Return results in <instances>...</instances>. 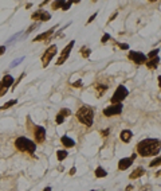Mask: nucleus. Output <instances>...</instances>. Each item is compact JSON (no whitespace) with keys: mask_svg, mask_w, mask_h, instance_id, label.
<instances>
[{"mask_svg":"<svg viewBox=\"0 0 161 191\" xmlns=\"http://www.w3.org/2000/svg\"><path fill=\"white\" fill-rule=\"evenodd\" d=\"M137 151L141 156H153L160 151V141L157 139H145L137 144Z\"/></svg>","mask_w":161,"mask_h":191,"instance_id":"nucleus-1","label":"nucleus"},{"mask_svg":"<svg viewBox=\"0 0 161 191\" xmlns=\"http://www.w3.org/2000/svg\"><path fill=\"white\" fill-rule=\"evenodd\" d=\"M77 118L86 127H91L94 121V110L90 107H80L77 112Z\"/></svg>","mask_w":161,"mask_h":191,"instance_id":"nucleus-2","label":"nucleus"},{"mask_svg":"<svg viewBox=\"0 0 161 191\" xmlns=\"http://www.w3.org/2000/svg\"><path fill=\"white\" fill-rule=\"evenodd\" d=\"M15 145H16V148H18L19 151L27 152V153H34V152H35V149H36L35 143L31 141L30 139L24 137V136H20V137L16 139Z\"/></svg>","mask_w":161,"mask_h":191,"instance_id":"nucleus-3","label":"nucleus"},{"mask_svg":"<svg viewBox=\"0 0 161 191\" xmlns=\"http://www.w3.org/2000/svg\"><path fill=\"white\" fill-rule=\"evenodd\" d=\"M127 94H129V92H127L126 88L123 86V85H120L116 89V92H114L113 97L110 98V101H112V104H121V101L125 100L127 97Z\"/></svg>","mask_w":161,"mask_h":191,"instance_id":"nucleus-4","label":"nucleus"},{"mask_svg":"<svg viewBox=\"0 0 161 191\" xmlns=\"http://www.w3.org/2000/svg\"><path fill=\"white\" fill-rule=\"evenodd\" d=\"M127 58H129L130 61H133L134 63L137 65H141V63H146V55L142 53H140V51H129V54H127Z\"/></svg>","mask_w":161,"mask_h":191,"instance_id":"nucleus-5","label":"nucleus"},{"mask_svg":"<svg viewBox=\"0 0 161 191\" xmlns=\"http://www.w3.org/2000/svg\"><path fill=\"white\" fill-rule=\"evenodd\" d=\"M56 54V46L55 45H52V46H50L48 49L46 50V53L43 54V57H42V62H43V67H47L48 66V63H50V61L52 59V57Z\"/></svg>","mask_w":161,"mask_h":191,"instance_id":"nucleus-6","label":"nucleus"},{"mask_svg":"<svg viewBox=\"0 0 161 191\" xmlns=\"http://www.w3.org/2000/svg\"><path fill=\"white\" fill-rule=\"evenodd\" d=\"M74 45H75V42H74V40H71V42L69 43V45H67L65 49L62 50V53H60V55H59V58H58V61H56V65H63L65 63V61L67 59V58H69V54H70V51H71V49L74 47Z\"/></svg>","mask_w":161,"mask_h":191,"instance_id":"nucleus-7","label":"nucleus"},{"mask_svg":"<svg viewBox=\"0 0 161 191\" xmlns=\"http://www.w3.org/2000/svg\"><path fill=\"white\" fill-rule=\"evenodd\" d=\"M122 112V105L121 104H113L110 107H107L105 110H103V114L106 117H112V116H117V114H121Z\"/></svg>","mask_w":161,"mask_h":191,"instance_id":"nucleus-8","label":"nucleus"},{"mask_svg":"<svg viewBox=\"0 0 161 191\" xmlns=\"http://www.w3.org/2000/svg\"><path fill=\"white\" fill-rule=\"evenodd\" d=\"M50 18H51V15L47 11H45V9H38L31 16L32 20H42V22H47V20H50Z\"/></svg>","mask_w":161,"mask_h":191,"instance_id":"nucleus-9","label":"nucleus"},{"mask_svg":"<svg viewBox=\"0 0 161 191\" xmlns=\"http://www.w3.org/2000/svg\"><path fill=\"white\" fill-rule=\"evenodd\" d=\"M34 135H35V139L38 143H43L46 139V129L43 127H40V125H38V127H35V131H34Z\"/></svg>","mask_w":161,"mask_h":191,"instance_id":"nucleus-10","label":"nucleus"},{"mask_svg":"<svg viewBox=\"0 0 161 191\" xmlns=\"http://www.w3.org/2000/svg\"><path fill=\"white\" fill-rule=\"evenodd\" d=\"M70 7H71V2H54L52 3V8L54 9H58V8H62L63 11H66V9H69Z\"/></svg>","mask_w":161,"mask_h":191,"instance_id":"nucleus-11","label":"nucleus"},{"mask_svg":"<svg viewBox=\"0 0 161 191\" xmlns=\"http://www.w3.org/2000/svg\"><path fill=\"white\" fill-rule=\"evenodd\" d=\"M132 163H133V159H132V158H123V159H121V160H120V163H118V168L121 170V171H123V170L129 168V167L132 166Z\"/></svg>","mask_w":161,"mask_h":191,"instance_id":"nucleus-12","label":"nucleus"},{"mask_svg":"<svg viewBox=\"0 0 161 191\" xmlns=\"http://www.w3.org/2000/svg\"><path fill=\"white\" fill-rule=\"evenodd\" d=\"M52 32H54V28L48 30V31H46V32H43V34H40V35H38V36H35V38H34V42H39V40H46V39H48L50 36L52 35Z\"/></svg>","mask_w":161,"mask_h":191,"instance_id":"nucleus-13","label":"nucleus"},{"mask_svg":"<svg viewBox=\"0 0 161 191\" xmlns=\"http://www.w3.org/2000/svg\"><path fill=\"white\" fill-rule=\"evenodd\" d=\"M132 131H129V129H125V131H122L121 132V135H120V137H121V140H122L123 143H129L130 141V139H132Z\"/></svg>","mask_w":161,"mask_h":191,"instance_id":"nucleus-14","label":"nucleus"},{"mask_svg":"<svg viewBox=\"0 0 161 191\" xmlns=\"http://www.w3.org/2000/svg\"><path fill=\"white\" fill-rule=\"evenodd\" d=\"M60 141H62V144L66 147V148H71V147L75 145V141L73 140V139H70L69 136H62L60 137Z\"/></svg>","mask_w":161,"mask_h":191,"instance_id":"nucleus-15","label":"nucleus"},{"mask_svg":"<svg viewBox=\"0 0 161 191\" xmlns=\"http://www.w3.org/2000/svg\"><path fill=\"white\" fill-rule=\"evenodd\" d=\"M159 62H160V58L156 57V58H152L150 61H146V67L150 70H154L157 66H159Z\"/></svg>","mask_w":161,"mask_h":191,"instance_id":"nucleus-16","label":"nucleus"},{"mask_svg":"<svg viewBox=\"0 0 161 191\" xmlns=\"http://www.w3.org/2000/svg\"><path fill=\"white\" fill-rule=\"evenodd\" d=\"M144 174H145V170L142 168V167H138L137 170H134V171L129 175V178L130 179H137V178H140V176H142Z\"/></svg>","mask_w":161,"mask_h":191,"instance_id":"nucleus-17","label":"nucleus"},{"mask_svg":"<svg viewBox=\"0 0 161 191\" xmlns=\"http://www.w3.org/2000/svg\"><path fill=\"white\" fill-rule=\"evenodd\" d=\"M2 84L4 85V86L8 89L11 85H13V78H12V76H9V74H5L4 77H3V81H2Z\"/></svg>","mask_w":161,"mask_h":191,"instance_id":"nucleus-18","label":"nucleus"},{"mask_svg":"<svg viewBox=\"0 0 161 191\" xmlns=\"http://www.w3.org/2000/svg\"><path fill=\"white\" fill-rule=\"evenodd\" d=\"M106 175H107V172L102 168V167H98V168L95 170V176L97 178H105Z\"/></svg>","mask_w":161,"mask_h":191,"instance_id":"nucleus-19","label":"nucleus"},{"mask_svg":"<svg viewBox=\"0 0 161 191\" xmlns=\"http://www.w3.org/2000/svg\"><path fill=\"white\" fill-rule=\"evenodd\" d=\"M80 54H82V57H83V58H89V55L91 54V50H90L89 47L83 46L82 49H80Z\"/></svg>","mask_w":161,"mask_h":191,"instance_id":"nucleus-20","label":"nucleus"},{"mask_svg":"<svg viewBox=\"0 0 161 191\" xmlns=\"http://www.w3.org/2000/svg\"><path fill=\"white\" fill-rule=\"evenodd\" d=\"M16 102H18V100H11V101H8V102H5L3 107H0V110H4V109H8V108H11L12 105H15Z\"/></svg>","mask_w":161,"mask_h":191,"instance_id":"nucleus-21","label":"nucleus"},{"mask_svg":"<svg viewBox=\"0 0 161 191\" xmlns=\"http://www.w3.org/2000/svg\"><path fill=\"white\" fill-rule=\"evenodd\" d=\"M95 89H97V97H101L103 92H105V90L107 89V86H101V85H97Z\"/></svg>","mask_w":161,"mask_h":191,"instance_id":"nucleus-22","label":"nucleus"},{"mask_svg":"<svg viewBox=\"0 0 161 191\" xmlns=\"http://www.w3.org/2000/svg\"><path fill=\"white\" fill-rule=\"evenodd\" d=\"M56 156H58L59 162H62V160H65L67 158V151H58L56 152Z\"/></svg>","mask_w":161,"mask_h":191,"instance_id":"nucleus-23","label":"nucleus"},{"mask_svg":"<svg viewBox=\"0 0 161 191\" xmlns=\"http://www.w3.org/2000/svg\"><path fill=\"white\" fill-rule=\"evenodd\" d=\"M157 54H159V50H153V51H150V53L146 55V59H148V58H150V59H152V58H156V57H157Z\"/></svg>","mask_w":161,"mask_h":191,"instance_id":"nucleus-24","label":"nucleus"},{"mask_svg":"<svg viewBox=\"0 0 161 191\" xmlns=\"http://www.w3.org/2000/svg\"><path fill=\"white\" fill-rule=\"evenodd\" d=\"M7 92H8V89H7L4 85L0 82V97H2V96H4V94L7 93Z\"/></svg>","mask_w":161,"mask_h":191,"instance_id":"nucleus-25","label":"nucleus"},{"mask_svg":"<svg viewBox=\"0 0 161 191\" xmlns=\"http://www.w3.org/2000/svg\"><path fill=\"white\" fill-rule=\"evenodd\" d=\"M56 124H62V122L63 121H65V117H63V116L62 114H60V113H58V116H56Z\"/></svg>","mask_w":161,"mask_h":191,"instance_id":"nucleus-26","label":"nucleus"},{"mask_svg":"<svg viewBox=\"0 0 161 191\" xmlns=\"http://www.w3.org/2000/svg\"><path fill=\"white\" fill-rule=\"evenodd\" d=\"M160 163H161V160H160V158H157L156 160H153V162H150V167H154V166H160Z\"/></svg>","mask_w":161,"mask_h":191,"instance_id":"nucleus-27","label":"nucleus"},{"mask_svg":"<svg viewBox=\"0 0 161 191\" xmlns=\"http://www.w3.org/2000/svg\"><path fill=\"white\" fill-rule=\"evenodd\" d=\"M140 191H152V186L150 185H145L140 189Z\"/></svg>","mask_w":161,"mask_h":191,"instance_id":"nucleus-28","label":"nucleus"},{"mask_svg":"<svg viewBox=\"0 0 161 191\" xmlns=\"http://www.w3.org/2000/svg\"><path fill=\"white\" fill-rule=\"evenodd\" d=\"M59 113L62 114L63 117H66V116H70V110H69V109H62V110H60Z\"/></svg>","mask_w":161,"mask_h":191,"instance_id":"nucleus-29","label":"nucleus"},{"mask_svg":"<svg viewBox=\"0 0 161 191\" xmlns=\"http://www.w3.org/2000/svg\"><path fill=\"white\" fill-rule=\"evenodd\" d=\"M22 61H23V58H19V59H15V61H13V62L11 63V67H15V66H18V65H19L20 62H22Z\"/></svg>","mask_w":161,"mask_h":191,"instance_id":"nucleus-30","label":"nucleus"},{"mask_svg":"<svg viewBox=\"0 0 161 191\" xmlns=\"http://www.w3.org/2000/svg\"><path fill=\"white\" fill-rule=\"evenodd\" d=\"M109 39H110V35H109V34H105V35H103V38L101 39V42H102V43H106Z\"/></svg>","mask_w":161,"mask_h":191,"instance_id":"nucleus-31","label":"nucleus"},{"mask_svg":"<svg viewBox=\"0 0 161 191\" xmlns=\"http://www.w3.org/2000/svg\"><path fill=\"white\" fill-rule=\"evenodd\" d=\"M82 85H83V84H82V80H78L77 82H74V84H73V86H74V88H80Z\"/></svg>","mask_w":161,"mask_h":191,"instance_id":"nucleus-32","label":"nucleus"},{"mask_svg":"<svg viewBox=\"0 0 161 191\" xmlns=\"http://www.w3.org/2000/svg\"><path fill=\"white\" fill-rule=\"evenodd\" d=\"M118 46H120V49H122V50H127V49H129V46H127L126 43H118Z\"/></svg>","mask_w":161,"mask_h":191,"instance_id":"nucleus-33","label":"nucleus"},{"mask_svg":"<svg viewBox=\"0 0 161 191\" xmlns=\"http://www.w3.org/2000/svg\"><path fill=\"white\" fill-rule=\"evenodd\" d=\"M19 35H20V32H18V34H15V35H13V36H11V38H9V40H8V43L13 42V39H16V38H18Z\"/></svg>","mask_w":161,"mask_h":191,"instance_id":"nucleus-34","label":"nucleus"},{"mask_svg":"<svg viewBox=\"0 0 161 191\" xmlns=\"http://www.w3.org/2000/svg\"><path fill=\"white\" fill-rule=\"evenodd\" d=\"M95 16H97V12H95V13H93V15H91V16H90V19H89V20H87V23H91V22H93V20H94V18H95Z\"/></svg>","mask_w":161,"mask_h":191,"instance_id":"nucleus-35","label":"nucleus"},{"mask_svg":"<svg viewBox=\"0 0 161 191\" xmlns=\"http://www.w3.org/2000/svg\"><path fill=\"white\" fill-rule=\"evenodd\" d=\"M4 53H5V46H0V55H3Z\"/></svg>","mask_w":161,"mask_h":191,"instance_id":"nucleus-36","label":"nucleus"},{"mask_svg":"<svg viewBox=\"0 0 161 191\" xmlns=\"http://www.w3.org/2000/svg\"><path fill=\"white\" fill-rule=\"evenodd\" d=\"M116 16H117V12H116V13H113V15H112V16H110V19H109V22H112V20H113L114 18H116Z\"/></svg>","mask_w":161,"mask_h":191,"instance_id":"nucleus-37","label":"nucleus"},{"mask_svg":"<svg viewBox=\"0 0 161 191\" xmlns=\"http://www.w3.org/2000/svg\"><path fill=\"white\" fill-rule=\"evenodd\" d=\"M101 133H102V136H107V133H109V129H106V131L101 132Z\"/></svg>","mask_w":161,"mask_h":191,"instance_id":"nucleus-38","label":"nucleus"},{"mask_svg":"<svg viewBox=\"0 0 161 191\" xmlns=\"http://www.w3.org/2000/svg\"><path fill=\"white\" fill-rule=\"evenodd\" d=\"M74 174H75V167H73L71 171H70V175H74Z\"/></svg>","mask_w":161,"mask_h":191,"instance_id":"nucleus-39","label":"nucleus"},{"mask_svg":"<svg viewBox=\"0 0 161 191\" xmlns=\"http://www.w3.org/2000/svg\"><path fill=\"white\" fill-rule=\"evenodd\" d=\"M132 189H133V186H127V187H126V191H130Z\"/></svg>","mask_w":161,"mask_h":191,"instance_id":"nucleus-40","label":"nucleus"},{"mask_svg":"<svg viewBox=\"0 0 161 191\" xmlns=\"http://www.w3.org/2000/svg\"><path fill=\"white\" fill-rule=\"evenodd\" d=\"M43 191H51V187H46V189L43 190Z\"/></svg>","mask_w":161,"mask_h":191,"instance_id":"nucleus-41","label":"nucleus"},{"mask_svg":"<svg viewBox=\"0 0 161 191\" xmlns=\"http://www.w3.org/2000/svg\"><path fill=\"white\" fill-rule=\"evenodd\" d=\"M91 191H95V190H91Z\"/></svg>","mask_w":161,"mask_h":191,"instance_id":"nucleus-42","label":"nucleus"}]
</instances>
